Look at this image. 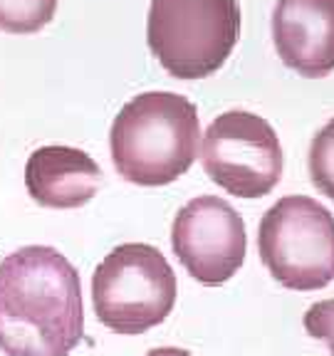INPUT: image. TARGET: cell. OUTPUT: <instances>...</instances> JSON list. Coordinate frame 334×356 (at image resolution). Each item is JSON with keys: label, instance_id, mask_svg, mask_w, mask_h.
<instances>
[{"label": "cell", "instance_id": "obj_1", "mask_svg": "<svg viewBox=\"0 0 334 356\" xmlns=\"http://www.w3.org/2000/svg\"><path fill=\"white\" fill-rule=\"evenodd\" d=\"M84 337L82 284L50 245H25L0 262V351L67 356Z\"/></svg>", "mask_w": 334, "mask_h": 356}, {"label": "cell", "instance_id": "obj_2", "mask_svg": "<svg viewBox=\"0 0 334 356\" xmlns=\"http://www.w3.org/2000/svg\"><path fill=\"white\" fill-rule=\"evenodd\" d=\"M198 109L184 95L144 92L119 109L109 131L111 161L129 184L168 186L198 159Z\"/></svg>", "mask_w": 334, "mask_h": 356}, {"label": "cell", "instance_id": "obj_3", "mask_svg": "<svg viewBox=\"0 0 334 356\" xmlns=\"http://www.w3.org/2000/svg\"><path fill=\"white\" fill-rule=\"evenodd\" d=\"M238 38V0H151L146 42L171 77H211L225 65Z\"/></svg>", "mask_w": 334, "mask_h": 356}, {"label": "cell", "instance_id": "obj_4", "mask_svg": "<svg viewBox=\"0 0 334 356\" xmlns=\"http://www.w3.org/2000/svg\"><path fill=\"white\" fill-rule=\"evenodd\" d=\"M178 297L173 267L149 243H124L97 265L92 302L97 319L124 337L159 327Z\"/></svg>", "mask_w": 334, "mask_h": 356}, {"label": "cell", "instance_id": "obj_5", "mask_svg": "<svg viewBox=\"0 0 334 356\" xmlns=\"http://www.w3.org/2000/svg\"><path fill=\"white\" fill-rule=\"evenodd\" d=\"M257 255L283 287L324 289L334 280V216L310 195H283L260 218Z\"/></svg>", "mask_w": 334, "mask_h": 356}, {"label": "cell", "instance_id": "obj_6", "mask_svg": "<svg viewBox=\"0 0 334 356\" xmlns=\"http://www.w3.org/2000/svg\"><path fill=\"white\" fill-rule=\"evenodd\" d=\"M200 161L213 184L245 200L270 193L285 168L278 131L267 119L243 109L213 119L200 141Z\"/></svg>", "mask_w": 334, "mask_h": 356}, {"label": "cell", "instance_id": "obj_7", "mask_svg": "<svg viewBox=\"0 0 334 356\" xmlns=\"http://www.w3.org/2000/svg\"><path fill=\"white\" fill-rule=\"evenodd\" d=\"M171 248L196 282L218 287L228 282L245 262V222L228 200L198 195L173 218Z\"/></svg>", "mask_w": 334, "mask_h": 356}, {"label": "cell", "instance_id": "obj_8", "mask_svg": "<svg viewBox=\"0 0 334 356\" xmlns=\"http://www.w3.org/2000/svg\"><path fill=\"white\" fill-rule=\"evenodd\" d=\"M278 57L307 79L334 72V0H278L273 10Z\"/></svg>", "mask_w": 334, "mask_h": 356}, {"label": "cell", "instance_id": "obj_9", "mask_svg": "<svg viewBox=\"0 0 334 356\" xmlns=\"http://www.w3.org/2000/svg\"><path fill=\"white\" fill-rule=\"evenodd\" d=\"M102 184L100 163L74 146H40L25 163L30 198L52 211H74L95 198Z\"/></svg>", "mask_w": 334, "mask_h": 356}, {"label": "cell", "instance_id": "obj_10", "mask_svg": "<svg viewBox=\"0 0 334 356\" xmlns=\"http://www.w3.org/2000/svg\"><path fill=\"white\" fill-rule=\"evenodd\" d=\"M60 0H0V30L10 35L40 33L57 13Z\"/></svg>", "mask_w": 334, "mask_h": 356}, {"label": "cell", "instance_id": "obj_11", "mask_svg": "<svg viewBox=\"0 0 334 356\" xmlns=\"http://www.w3.org/2000/svg\"><path fill=\"white\" fill-rule=\"evenodd\" d=\"M307 168L315 188L334 200V119H329L310 144Z\"/></svg>", "mask_w": 334, "mask_h": 356}, {"label": "cell", "instance_id": "obj_12", "mask_svg": "<svg viewBox=\"0 0 334 356\" xmlns=\"http://www.w3.org/2000/svg\"><path fill=\"white\" fill-rule=\"evenodd\" d=\"M302 324H305L310 337L324 341L334 354V300H322L317 305H312L305 312Z\"/></svg>", "mask_w": 334, "mask_h": 356}, {"label": "cell", "instance_id": "obj_13", "mask_svg": "<svg viewBox=\"0 0 334 356\" xmlns=\"http://www.w3.org/2000/svg\"><path fill=\"white\" fill-rule=\"evenodd\" d=\"M144 356H193V354L186 349H178V346H159V349L146 351Z\"/></svg>", "mask_w": 334, "mask_h": 356}]
</instances>
